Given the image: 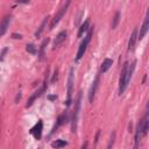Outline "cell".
Masks as SVG:
<instances>
[{
  "label": "cell",
  "instance_id": "5bb4252c",
  "mask_svg": "<svg viewBox=\"0 0 149 149\" xmlns=\"http://www.w3.org/2000/svg\"><path fill=\"white\" fill-rule=\"evenodd\" d=\"M140 137H141V122L137 123L136 127V132H135V142H134V148L133 149H139V144H140Z\"/></svg>",
  "mask_w": 149,
  "mask_h": 149
},
{
  "label": "cell",
  "instance_id": "5b68a950",
  "mask_svg": "<svg viewBox=\"0 0 149 149\" xmlns=\"http://www.w3.org/2000/svg\"><path fill=\"white\" fill-rule=\"evenodd\" d=\"M72 86H73V69L70 70L69 79H68V97H66V105L70 106L72 100Z\"/></svg>",
  "mask_w": 149,
  "mask_h": 149
},
{
  "label": "cell",
  "instance_id": "7a4b0ae2",
  "mask_svg": "<svg viewBox=\"0 0 149 149\" xmlns=\"http://www.w3.org/2000/svg\"><path fill=\"white\" fill-rule=\"evenodd\" d=\"M92 35H93V27H90V28H88V30H87V35L85 36L84 41L80 43V47H79V49H78V52H77V56H76V59H77V61H78V59H80V58L84 56V52L86 51L87 44H88V42L91 41Z\"/></svg>",
  "mask_w": 149,
  "mask_h": 149
},
{
  "label": "cell",
  "instance_id": "9c48e42d",
  "mask_svg": "<svg viewBox=\"0 0 149 149\" xmlns=\"http://www.w3.org/2000/svg\"><path fill=\"white\" fill-rule=\"evenodd\" d=\"M136 40H137V28H134V30L132 31L130 37H129V42H128V50H134V48H135V43H136Z\"/></svg>",
  "mask_w": 149,
  "mask_h": 149
},
{
  "label": "cell",
  "instance_id": "d4e9b609",
  "mask_svg": "<svg viewBox=\"0 0 149 149\" xmlns=\"http://www.w3.org/2000/svg\"><path fill=\"white\" fill-rule=\"evenodd\" d=\"M87 144H88V142H85V143L81 146V148H80V149H87Z\"/></svg>",
  "mask_w": 149,
  "mask_h": 149
},
{
  "label": "cell",
  "instance_id": "6da1fadb",
  "mask_svg": "<svg viewBox=\"0 0 149 149\" xmlns=\"http://www.w3.org/2000/svg\"><path fill=\"white\" fill-rule=\"evenodd\" d=\"M128 65H129L128 63H125L123 66H122L121 73H120V78H119V94H120V95L125 92V90H126V87H127V85H128V83H129V79L127 78Z\"/></svg>",
  "mask_w": 149,
  "mask_h": 149
},
{
  "label": "cell",
  "instance_id": "52a82bcc",
  "mask_svg": "<svg viewBox=\"0 0 149 149\" xmlns=\"http://www.w3.org/2000/svg\"><path fill=\"white\" fill-rule=\"evenodd\" d=\"M99 80H100L99 74H97L95 78H94V81H93V84H92V86H91V88H90V93H88V100H90V102H93L94 94H95L97 88H98V86H99Z\"/></svg>",
  "mask_w": 149,
  "mask_h": 149
},
{
  "label": "cell",
  "instance_id": "ac0fdd59",
  "mask_svg": "<svg viewBox=\"0 0 149 149\" xmlns=\"http://www.w3.org/2000/svg\"><path fill=\"white\" fill-rule=\"evenodd\" d=\"M112 64H113L112 59H111V58H106V59L102 62V64H101V72H102V73L106 72V71L112 66Z\"/></svg>",
  "mask_w": 149,
  "mask_h": 149
},
{
  "label": "cell",
  "instance_id": "484cf974",
  "mask_svg": "<svg viewBox=\"0 0 149 149\" xmlns=\"http://www.w3.org/2000/svg\"><path fill=\"white\" fill-rule=\"evenodd\" d=\"M48 98H49V100H55L57 97H56V95H49Z\"/></svg>",
  "mask_w": 149,
  "mask_h": 149
},
{
  "label": "cell",
  "instance_id": "3957f363",
  "mask_svg": "<svg viewBox=\"0 0 149 149\" xmlns=\"http://www.w3.org/2000/svg\"><path fill=\"white\" fill-rule=\"evenodd\" d=\"M80 100H81V93H78L76 105H74V112L72 115V125H71V130L72 133H76L77 130V121H78V114H79V108H80Z\"/></svg>",
  "mask_w": 149,
  "mask_h": 149
},
{
  "label": "cell",
  "instance_id": "603a6c76",
  "mask_svg": "<svg viewBox=\"0 0 149 149\" xmlns=\"http://www.w3.org/2000/svg\"><path fill=\"white\" fill-rule=\"evenodd\" d=\"M114 137H115V132H113V133H112V136H111V141H109V143H108V149H111V148H112V146H113V142H114Z\"/></svg>",
  "mask_w": 149,
  "mask_h": 149
},
{
  "label": "cell",
  "instance_id": "30bf717a",
  "mask_svg": "<svg viewBox=\"0 0 149 149\" xmlns=\"http://www.w3.org/2000/svg\"><path fill=\"white\" fill-rule=\"evenodd\" d=\"M9 21H10V15H6V16L2 19V21L0 22V36H2V35L7 31Z\"/></svg>",
  "mask_w": 149,
  "mask_h": 149
},
{
  "label": "cell",
  "instance_id": "277c9868",
  "mask_svg": "<svg viewBox=\"0 0 149 149\" xmlns=\"http://www.w3.org/2000/svg\"><path fill=\"white\" fill-rule=\"evenodd\" d=\"M69 5H70V1H66L63 6H62V8L59 9V12L54 16V19L51 20V23H50V29H52L58 22H59V20L63 17V15H64V13L66 12V9H68V7H69Z\"/></svg>",
  "mask_w": 149,
  "mask_h": 149
},
{
  "label": "cell",
  "instance_id": "9a60e30c",
  "mask_svg": "<svg viewBox=\"0 0 149 149\" xmlns=\"http://www.w3.org/2000/svg\"><path fill=\"white\" fill-rule=\"evenodd\" d=\"M88 28H90V20L87 19V20H85V21L81 23V26H80V28H79V30H78V37H81L83 34L88 30Z\"/></svg>",
  "mask_w": 149,
  "mask_h": 149
},
{
  "label": "cell",
  "instance_id": "e0dca14e",
  "mask_svg": "<svg viewBox=\"0 0 149 149\" xmlns=\"http://www.w3.org/2000/svg\"><path fill=\"white\" fill-rule=\"evenodd\" d=\"M48 19H49L48 16L43 19V21H42L41 26L38 27V29H37V30H36V33H35V37H40V36H41L42 31H43V30H44V28H45V24H47V22H48Z\"/></svg>",
  "mask_w": 149,
  "mask_h": 149
},
{
  "label": "cell",
  "instance_id": "7402d4cb",
  "mask_svg": "<svg viewBox=\"0 0 149 149\" xmlns=\"http://www.w3.org/2000/svg\"><path fill=\"white\" fill-rule=\"evenodd\" d=\"M26 50H27L29 54H33V55H35V54L37 52V51H36V48H35V45H34V44H31V43L26 45Z\"/></svg>",
  "mask_w": 149,
  "mask_h": 149
},
{
  "label": "cell",
  "instance_id": "ba28073f",
  "mask_svg": "<svg viewBox=\"0 0 149 149\" xmlns=\"http://www.w3.org/2000/svg\"><path fill=\"white\" fill-rule=\"evenodd\" d=\"M148 28H149V14H147V16H146V19L143 21V24H142V27L140 29V34H137V38L139 40H142L144 37V35L148 31Z\"/></svg>",
  "mask_w": 149,
  "mask_h": 149
},
{
  "label": "cell",
  "instance_id": "44dd1931",
  "mask_svg": "<svg viewBox=\"0 0 149 149\" xmlns=\"http://www.w3.org/2000/svg\"><path fill=\"white\" fill-rule=\"evenodd\" d=\"M119 20H120V12H116L114 17H113V22H112V29L116 28L118 23H119Z\"/></svg>",
  "mask_w": 149,
  "mask_h": 149
},
{
  "label": "cell",
  "instance_id": "8fae6325",
  "mask_svg": "<svg viewBox=\"0 0 149 149\" xmlns=\"http://www.w3.org/2000/svg\"><path fill=\"white\" fill-rule=\"evenodd\" d=\"M140 122H141V135L144 136L148 132V111H146L144 116L142 120H140Z\"/></svg>",
  "mask_w": 149,
  "mask_h": 149
},
{
  "label": "cell",
  "instance_id": "2e32d148",
  "mask_svg": "<svg viewBox=\"0 0 149 149\" xmlns=\"http://www.w3.org/2000/svg\"><path fill=\"white\" fill-rule=\"evenodd\" d=\"M48 42H49V38H45L40 47V52H38V59L40 61H43V58H44V49H45V45L48 44Z\"/></svg>",
  "mask_w": 149,
  "mask_h": 149
},
{
  "label": "cell",
  "instance_id": "cb8c5ba5",
  "mask_svg": "<svg viewBox=\"0 0 149 149\" xmlns=\"http://www.w3.org/2000/svg\"><path fill=\"white\" fill-rule=\"evenodd\" d=\"M12 37H13V38H19V40H20V38H22V35H20V34H15V33H14V34H12Z\"/></svg>",
  "mask_w": 149,
  "mask_h": 149
},
{
  "label": "cell",
  "instance_id": "7c38bea8",
  "mask_svg": "<svg viewBox=\"0 0 149 149\" xmlns=\"http://www.w3.org/2000/svg\"><path fill=\"white\" fill-rule=\"evenodd\" d=\"M65 38H66V31H61L57 36H56V40L54 41V49L55 48H57L59 44H62L64 41H65Z\"/></svg>",
  "mask_w": 149,
  "mask_h": 149
},
{
  "label": "cell",
  "instance_id": "ffe728a7",
  "mask_svg": "<svg viewBox=\"0 0 149 149\" xmlns=\"http://www.w3.org/2000/svg\"><path fill=\"white\" fill-rule=\"evenodd\" d=\"M65 120H66V114H62V115H59V116H58V120H57V123H56V125H55V127L52 128V132H51V133H54V132H55L59 126H62V125L64 123V121H65Z\"/></svg>",
  "mask_w": 149,
  "mask_h": 149
},
{
  "label": "cell",
  "instance_id": "4fadbf2b",
  "mask_svg": "<svg viewBox=\"0 0 149 149\" xmlns=\"http://www.w3.org/2000/svg\"><path fill=\"white\" fill-rule=\"evenodd\" d=\"M44 91H45V90H44L43 87H41V88H40L38 91H36V92H34V94H33V95H31V97H30V98L28 99V102L26 104V107H27V108H28V107H30V106L33 105V102H34V100H35V99H36L37 97H40V95H41V94H42V93H43Z\"/></svg>",
  "mask_w": 149,
  "mask_h": 149
},
{
  "label": "cell",
  "instance_id": "d6986e66",
  "mask_svg": "<svg viewBox=\"0 0 149 149\" xmlns=\"http://www.w3.org/2000/svg\"><path fill=\"white\" fill-rule=\"evenodd\" d=\"M66 144H68V142L64 141V140H56V141H52V142H51V147H52V148H56V149L63 148V147H65Z\"/></svg>",
  "mask_w": 149,
  "mask_h": 149
},
{
  "label": "cell",
  "instance_id": "8992f818",
  "mask_svg": "<svg viewBox=\"0 0 149 149\" xmlns=\"http://www.w3.org/2000/svg\"><path fill=\"white\" fill-rule=\"evenodd\" d=\"M42 129H43V123H42L41 120H38L37 123L30 129V133L34 135V137L36 140H41V137H42Z\"/></svg>",
  "mask_w": 149,
  "mask_h": 149
}]
</instances>
